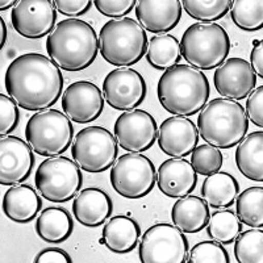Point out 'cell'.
<instances>
[{"mask_svg":"<svg viewBox=\"0 0 263 263\" xmlns=\"http://www.w3.org/2000/svg\"><path fill=\"white\" fill-rule=\"evenodd\" d=\"M9 98L25 111L41 112L53 107L62 96L63 75L50 58L39 53L18 55L4 75Z\"/></svg>","mask_w":263,"mask_h":263,"instance_id":"cell-1","label":"cell"},{"mask_svg":"<svg viewBox=\"0 0 263 263\" xmlns=\"http://www.w3.org/2000/svg\"><path fill=\"white\" fill-rule=\"evenodd\" d=\"M211 95L210 81L190 65H175L162 74L157 96L164 111L174 116L190 117L205 107Z\"/></svg>","mask_w":263,"mask_h":263,"instance_id":"cell-2","label":"cell"},{"mask_svg":"<svg viewBox=\"0 0 263 263\" xmlns=\"http://www.w3.org/2000/svg\"><path fill=\"white\" fill-rule=\"evenodd\" d=\"M48 55L60 69L75 72L88 69L99 53L93 27L81 18H65L46 40Z\"/></svg>","mask_w":263,"mask_h":263,"instance_id":"cell-3","label":"cell"},{"mask_svg":"<svg viewBox=\"0 0 263 263\" xmlns=\"http://www.w3.org/2000/svg\"><path fill=\"white\" fill-rule=\"evenodd\" d=\"M196 126L205 144L216 149H232L248 135L249 120L238 102L216 98L199 112Z\"/></svg>","mask_w":263,"mask_h":263,"instance_id":"cell-4","label":"cell"},{"mask_svg":"<svg viewBox=\"0 0 263 263\" xmlns=\"http://www.w3.org/2000/svg\"><path fill=\"white\" fill-rule=\"evenodd\" d=\"M146 32L130 17L107 21L99 34V50L105 62L116 67H130L147 51Z\"/></svg>","mask_w":263,"mask_h":263,"instance_id":"cell-5","label":"cell"},{"mask_svg":"<svg viewBox=\"0 0 263 263\" xmlns=\"http://www.w3.org/2000/svg\"><path fill=\"white\" fill-rule=\"evenodd\" d=\"M180 55L197 70H215L227 61L230 39L221 25L195 23L190 25L179 42Z\"/></svg>","mask_w":263,"mask_h":263,"instance_id":"cell-6","label":"cell"},{"mask_svg":"<svg viewBox=\"0 0 263 263\" xmlns=\"http://www.w3.org/2000/svg\"><path fill=\"white\" fill-rule=\"evenodd\" d=\"M25 137L33 152L41 157H60L74 141L71 120L57 109L36 112L28 120Z\"/></svg>","mask_w":263,"mask_h":263,"instance_id":"cell-7","label":"cell"},{"mask_svg":"<svg viewBox=\"0 0 263 263\" xmlns=\"http://www.w3.org/2000/svg\"><path fill=\"white\" fill-rule=\"evenodd\" d=\"M34 184L40 195L50 203H67L81 192L83 174L67 157H51L37 167Z\"/></svg>","mask_w":263,"mask_h":263,"instance_id":"cell-8","label":"cell"},{"mask_svg":"<svg viewBox=\"0 0 263 263\" xmlns=\"http://www.w3.org/2000/svg\"><path fill=\"white\" fill-rule=\"evenodd\" d=\"M117 156L119 145L115 135L102 126H87L79 130L72 141V159L86 173L102 174L109 170Z\"/></svg>","mask_w":263,"mask_h":263,"instance_id":"cell-9","label":"cell"},{"mask_svg":"<svg viewBox=\"0 0 263 263\" xmlns=\"http://www.w3.org/2000/svg\"><path fill=\"white\" fill-rule=\"evenodd\" d=\"M112 189L125 199H142L157 184L156 166L144 154L128 153L115 162L109 174Z\"/></svg>","mask_w":263,"mask_h":263,"instance_id":"cell-10","label":"cell"},{"mask_svg":"<svg viewBox=\"0 0 263 263\" xmlns=\"http://www.w3.org/2000/svg\"><path fill=\"white\" fill-rule=\"evenodd\" d=\"M189 239L175 225L154 224L140 239L138 257L142 263H185Z\"/></svg>","mask_w":263,"mask_h":263,"instance_id":"cell-11","label":"cell"},{"mask_svg":"<svg viewBox=\"0 0 263 263\" xmlns=\"http://www.w3.org/2000/svg\"><path fill=\"white\" fill-rule=\"evenodd\" d=\"M103 96L116 111L137 109L146 99L147 86L144 77L135 69L120 67L112 70L103 82Z\"/></svg>","mask_w":263,"mask_h":263,"instance_id":"cell-12","label":"cell"},{"mask_svg":"<svg viewBox=\"0 0 263 263\" xmlns=\"http://www.w3.org/2000/svg\"><path fill=\"white\" fill-rule=\"evenodd\" d=\"M117 145L128 153H145L157 142L158 125L146 111L133 109L117 117L114 126Z\"/></svg>","mask_w":263,"mask_h":263,"instance_id":"cell-13","label":"cell"},{"mask_svg":"<svg viewBox=\"0 0 263 263\" xmlns=\"http://www.w3.org/2000/svg\"><path fill=\"white\" fill-rule=\"evenodd\" d=\"M12 27L29 40L49 36L55 29L57 9L50 0H20L11 13Z\"/></svg>","mask_w":263,"mask_h":263,"instance_id":"cell-14","label":"cell"},{"mask_svg":"<svg viewBox=\"0 0 263 263\" xmlns=\"http://www.w3.org/2000/svg\"><path fill=\"white\" fill-rule=\"evenodd\" d=\"M104 96L92 82L78 81L70 84L62 93V111L71 121L88 124L104 111Z\"/></svg>","mask_w":263,"mask_h":263,"instance_id":"cell-15","label":"cell"},{"mask_svg":"<svg viewBox=\"0 0 263 263\" xmlns=\"http://www.w3.org/2000/svg\"><path fill=\"white\" fill-rule=\"evenodd\" d=\"M36 163L30 145L15 136L0 140V184L13 185L27 182Z\"/></svg>","mask_w":263,"mask_h":263,"instance_id":"cell-16","label":"cell"},{"mask_svg":"<svg viewBox=\"0 0 263 263\" xmlns=\"http://www.w3.org/2000/svg\"><path fill=\"white\" fill-rule=\"evenodd\" d=\"M213 84L218 95L229 100H243L257 86V75L243 58H229L213 74Z\"/></svg>","mask_w":263,"mask_h":263,"instance_id":"cell-17","label":"cell"},{"mask_svg":"<svg viewBox=\"0 0 263 263\" xmlns=\"http://www.w3.org/2000/svg\"><path fill=\"white\" fill-rule=\"evenodd\" d=\"M157 142L161 152L171 158H185L199 142V130L189 117H168L158 128Z\"/></svg>","mask_w":263,"mask_h":263,"instance_id":"cell-18","label":"cell"},{"mask_svg":"<svg viewBox=\"0 0 263 263\" xmlns=\"http://www.w3.org/2000/svg\"><path fill=\"white\" fill-rule=\"evenodd\" d=\"M135 9L138 24L145 32L157 36L166 34L177 27L183 11L179 0H140Z\"/></svg>","mask_w":263,"mask_h":263,"instance_id":"cell-19","label":"cell"},{"mask_svg":"<svg viewBox=\"0 0 263 263\" xmlns=\"http://www.w3.org/2000/svg\"><path fill=\"white\" fill-rule=\"evenodd\" d=\"M196 184V171L185 158L166 159L157 171V185L164 196L173 199L189 196Z\"/></svg>","mask_w":263,"mask_h":263,"instance_id":"cell-20","label":"cell"},{"mask_svg":"<svg viewBox=\"0 0 263 263\" xmlns=\"http://www.w3.org/2000/svg\"><path fill=\"white\" fill-rule=\"evenodd\" d=\"M114 212V203L107 192L96 187H88L79 192L72 201V215L86 228L104 225Z\"/></svg>","mask_w":263,"mask_h":263,"instance_id":"cell-21","label":"cell"},{"mask_svg":"<svg viewBox=\"0 0 263 263\" xmlns=\"http://www.w3.org/2000/svg\"><path fill=\"white\" fill-rule=\"evenodd\" d=\"M3 212L16 224L33 221L42 210V200L36 190L29 184L13 185L4 194L2 203Z\"/></svg>","mask_w":263,"mask_h":263,"instance_id":"cell-22","label":"cell"},{"mask_svg":"<svg viewBox=\"0 0 263 263\" xmlns=\"http://www.w3.org/2000/svg\"><path fill=\"white\" fill-rule=\"evenodd\" d=\"M141 239V228L135 218L119 215L111 217L103 228V237L99 242L116 254H126L135 250Z\"/></svg>","mask_w":263,"mask_h":263,"instance_id":"cell-23","label":"cell"},{"mask_svg":"<svg viewBox=\"0 0 263 263\" xmlns=\"http://www.w3.org/2000/svg\"><path fill=\"white\" fill-rule=\"evenodd\" d=\"M210 216V205L203 197L194 195L178 199L171 210V220L174 225L184 234H195L205 229Z\"/></svg>","mask_w":263,"mask_h":263,"instance_id":"cell-24","label":"cell"},{"mask_svg":"<svg viewBox=\"0 0 263 263\" xmlns=\"http://www.w3.org/2000/svg\"><path fill=\"white\" fill-rule=\"evenodd\" d=\"M36 233L48 243H61L72 234L74 221L69 211L62 206H49L40 213L36 221Z\"/></svg>","mask_w":263,"mask_h":263,"instance_id":"cell-25","label":"cell"},{"mask_svg":"<svg viewBox=\"0 0 263 263\" xmlns=\"http://www.w3.org/2000/svg\"><path fill=\"white\" fill-rule=\"evenodd\" d=\"M239 173L253 182H263V133L254 132L243 138L236 150Z\"/></svg>","mask_w":263,"mask_h":263,"instance_id":"cell-26","label":"cell"},{"mask_svg":"<svg viewBox=\"0 0 263 263\" xmlns=\"http://www.w3.org/2000/svg\"><path fill=\"white\" fill-rule=\"evenodd\" d=\"M200 194L210 206L215 210H225L233 205L239 194L238 180L230 174L218 171L206 177Z\"/></svg>","mask_w":263,"mask_h":263,"instance_id":"cell-27","label":"cell"},{"mask_svg":"<svg viewBox=\"0 0 263 263\" xmlns=\"http://www.w3.org/2000/svg\"><path fill=\"white\" fill-rule=\"evenodd\" d=\"M146 61L153 69L166 70L175 65H179L180 46L177 37L171 34H159L149 40L146 51Z\"/></svg>","mask_w":263,"mask_h":263,"instance_id":"cell-28","label":"cell"},{"mask_svg":"<svg viewBox=\"0 0 263 263\" xmlns=\"http://www.w3.org/2000/svg\"><path fill=\"white\" fill-rule=\"evenodd\" d=\"M205 228L206 234L211 239L221 245H230L242 232V222L239 221L233 211L225 208L213 212Z\"/></svg>","mask_w":263,"mask_h":263,"instance_id":"cell-29","label":"cell"},{"mask_svg":"<svg viewBox=\"0 0 263 263\" xmlns=\"http://www.w3.org/2000/svg\"><path fill=\"white\" fill-rule=\"evenodd\" d=\"M236 215L242 224L251 228L263 227V189L250 187L236 197Z\"/></svg>","mask_w":263,"mask_h":263,"instance_id":"cell-30","label":"cell"},{"mask_svg":"<svg viewBox=\"0 0 263 263\" xmlns=\"http://www.w3.org/2000/svg\"><path fill=\"white\" fill-rule=\"evenodd\" d=\"M230 17L237 28L245 32H257L263 28L262 0H237L230 7Z\"/></svg>","mask_w":263,"mask_h":263,"instance_id":"cell-31","label":"cell"},{"mask_svg":"<svg viewBox=\"0 0 263 263\" xmlns=\"http://www.w3.org/2000/svg\"><path fill=\"white\" fill-rule=\"evenodd\" d=\"M233 6L232 0H183L182 8L190 17L199 20L204 24H211L220 20Z\"/></svg>","mask_w":263,"mask_h":263,"instance_id":"cell-32","label":"cell"},{"mask_svg":"<svg viewBox=\"0 0 263 263\" xmlns=\"http://www.w3.org/2000/svg\"><path fill=\"white\" fill-rule=\"evenodd\" d=\"M234 257L238 263L263 262L262 228L241 232L234 239Z\"/></svg>","mask_w":263,"mask_h":263,"instance_id":"cell-33","label":"cell"},{"mask_svg":"<svg viewBox=\"0 0 263 263\" xmlns=\"http://www.w3.org/2000/svg\"><path fill=\"white\" fill-rule=\"evenodd\" d=\"M191 166L197 175H212L221 170L224 163V157L220 149L211 146L208 144L199 145L191 153Z\"/></svg>","mask_w":263,"mask_h":263,"instance_id":"cell-34","label":"cell"},{"mask_svg":"<svg viewBox=\"0 0 263 263\" xmlns=\"http://www.w3.org/2000/svg\"><path fill=\"white\" fill-rule=\"evenodd\" d=\"M189 263H229L230 257L224 245L216 241H203L191 249Z\"/></svg>","mask_w":263,"mask_h":263,"instance_id":"cell-35","label":"cell"},{"mask_svg":"<svg viewBox=\"0 0 263 263\" xmlns=\"http://www.w3.org/2000/svg\"><path fill=\"white\" fill-rule=\"evenodd\" d=\"M20 123V111L15 100L0 93V135L2 137L11 135Z\"/></svg>","mask_w":263,"mask_h":263,"instance_id":"cell-36","label":"cell"},{"mask_svg":"<svg viewBox=\"0 0 263 263\" xmlns=\"http://www.w3.org/2000/svg\"><path fill=\"white\" fill-rule=\"evenodd\" d=\"M136 0H95L93 6L99 12L105 17H111L114 20L124 18L136 8Z\"/></svg>","mask_w":263,"mask_h":263,"instance_id":"cell-37","label":"cell"},{"mask_svg":"<svg viewBox=\"0 0 263 263\" xmlns=\"http://www.w3.org/2000/svg\"><path fill=\"white\" fill-rule=\"evenodd\" d=\"M245 114L249 121L258 128H263V86L254 88L248 96Z\"/></svg>","mask_w":263,"mask_h":263,"instance_id":"cell-38","label":"cell"},{"mask_svg":"<svg viewBox=\"0 0 263 263\" xmlns=\"http://www.w3.org/2000/svg\"><path fill=\"white\" fill-rule=\"evenodd\" d=\"M91 0H55L54 6L58 12L63 16L77 18L78 16L86 15L92 7Z\"/></svg>","mask_w":263,"mask_h":263,"instance_id":"cell-39","label":"cell"},{"mask_svg":"<svg viewBox=\"0 0 263 263\" xmlns=\"http://www.w3.org/2000/svg\"><path fill=\"white\" fill-rule=\"evenodd\" d=\"M34 263H71L72 258L70 257L69 253L58 248H49L44 249L36 255L33 259Z\"/></svg>","mask_w":263,"mask_h":263,"instance_id":"cell-40","label":"cell"},{"mask_svg":"<svg viewBox=\"0 0 263 263\" xmlns=\"http://www.w3.org/2000/svg\"><path fill=\"white\" fill-rule=\"evenodd\" d=\"M250 66L255 75L263 78V41L255 42L250 54Z\"/></svg>","mask_w":263,"mask_h":263,"instance_id":"cell-41","label":"cell"},{"mask_svg":"<svg viewBox=\"0 0 263 263\" xmlns=\"http://www.w3.org/2000/svg\"><path fill=\"white\" fill-rule=\"evenodd\" d=\"M7 41V27L6 21L0 17V49H3Z\"/></svg>","mask_w":263,"mask_h":263,"instance_id":"cell-42","label":"cell"},{"mask_svg":"<svg viewBox=\"0 0 263 263\" xmlns=\"http://www.w3.org/2000/svg\"><path fill=\"white\" fill-rule=\"evenodd\" d=\"M18 2H16V0H11V2H2L0 3V9L2 11H6V9L11 8V7H16L17 6Z\"/></svg>","mask_w":263,"mask_h":263,"instance_id":"cell-43","label":"cell"}]
</instances>
